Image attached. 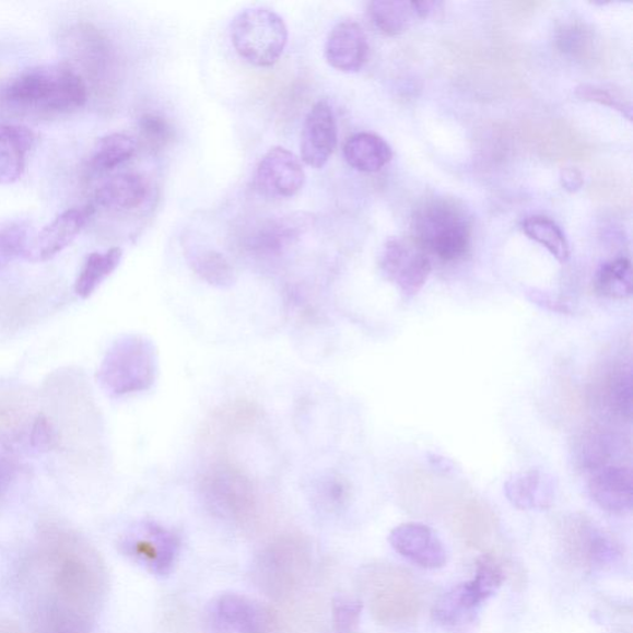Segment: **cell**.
<instances>
[{
  "label": "cell",
  "instance_id": "obj_11",
  "mask_svg": "<svg viewBox=\"0 0 633 633\" xmlns=\"http://www.w3.org/2000/svg\"><path fill=\"white\" fill-rule=\"evenodd\" d=\"M564 541L574 560L591 568H603L620 555L612 538L585 518H573L565 525Z\"/></svg>",
  "mask_w": 633,
  "mask_h": 633
},
{
  "label": "cell",
  "instance_id": "obj_24",
  "mask_svg": "<svg viewBox=\"0 0 633 633\" xmlns=\"http://www.w3.org/2000/svg\"><path fill=\"white\" fill-rule=\"evenodd\" d=\"M595 291L602 297L625 300L633 294V276L631 261L618 258L602 263L595 273Z\"/></svg>",
  "mask_w": 633,
  "mask_h": 633
},
{
  "label": "cell",
  "instance_id": "obj_22",
  "mask_svg": "<svg viewBox=\"0 0 633 633\" xmlns=\"http://www.w3.org/2000/svg\"><path fill=\"white\" fill-rule=\"evenodd\" d=\"M367 14L376 30L387 36L402 34L420 19L414 2L403 0H375L368 4Z\"/></svg>",
  "mask_w": 633,
  "mask_h": 633
},
{
  "label": "cell",
  "instance_id": "obj_33",
  "mask_svg": "<svg viewBox=\"0 0 633 633\" xmlns=\"http://www.w3.org/2000/svg\"><path fill=\"white\" fill-rule=\"evenodd\" d=\"M527 297L530 298L534 304L540 306L543 309L555 312V314H571V308L564 304V302L556 300L544 291L531 290L527 292Z\"/></svg>",
  "mask_w": 633,
  "mask_h": 633
},
{
  "label": "cell",
  "instance_id": "obj_6",
  "mask_svg": "<svg viewBox=\"0 0 633 633\" xmlns=\"http://www.w3.org/2000/svg\"><path fill=\"white\" fill-rule=\"evenodd\" d=\"M380 270L406 298H412L426 285L432 260L412 239L387 241L380 255Z\"/></svg>",
  "mask_w": 633,
  "mask_h": 633
},
{
  "label": "cell",
  "instance_id": "obj_12",
  "mask_svg": "<svg viewBox=\"0 0 633 633\" xmlns=\"http://www.w3.org/2000/svg\"><path fill=\"white\" fill-rule=\"evenodd\" d=\"M215 619L235 633H270L276 616L266 603L241 594H224L214 605Z\"/></svg>",
  "mask_w": 633,
  "mask_h": 633
},
{
  "label": "cell",
  "instance_id": "obj_25",
  "mask_svg": "<svg viewBox=\"0 0 633 633\" xmlns=\"http://www.w3.org/2000/svg\"><path fill=\"white\" fill-rule=\"evenodd\" d=\"M137 151V141L126 133H113L101 138L94 145L91 155V166L96 172L110 169L125 164L133 157Z\"/></svg>",
  "mask_w": 633,
  "mask_h": 633
},
{
  "label": "cell",
  "instance_id": "obj_14",
  "mask_svg": "<svg viewBox=\"0 0 633 633\" xmlns=\"http://www.w3.org/2000/svg\"><path fill=\"white\" fill-rule=\"evenodd\" d=\"M589 494L595 504L613 515L631 513L633 476L625 466H603L591 472Z\"/></svg>",
  "mask_w": 633,
  "mask_h": 633
},
{
  "label": "cell",
  "instance_id": "obj_5",
  "mask_svg": "<svg viewBox=\"0 0 633 633\" xmlns=\"http://www.w3.org/2000/svg\"><path fill=\"white\" fill-rule=\"evenodd\" d=\"M231 39L242 59L257 68H271L286 49L289 31L271 9L249 8L233 19Z\"/></svg>",
  "mask_w": 633,
  "mask_h": 633
},
{
  "label": "cell",
  "instance_id": "obj_34",
  "mask_svg": "<svg viewBox=\"0 0 633 633\" xmlns=\"http://www.w3.org/2000/svg\"><path fill=\"white\" fill-rule=\"evenodd\" d=\"M561 184L565 191L578 192L584 186V176L576 167H564L561 172Z\"/></svg>",
  "mask_w": 633,
  "mask_h": 633
},
{
  "label": "cell",
  "instance_id": "obj_35",
  "mask_svg": "<svg viewBox=\"0 0 633 633\" xmlns=\"http://www.w3.org/2000/svg\"><path fill=\"white\" fill-rule=\"evenodd\" d=\"M15 471L13 460L5 456H0V497L11 488L15 478Z\"/></svg>",
  "mask_w": 633,
  "mask_h": 633
},
{
  "label": "cell",
  "instance_id": "obj_29",
  "mask_svg": "<svg viewBox=\"0 0 633 633\" xmlns=\"http://www.w3.org/2000/svg\"><path fill=\"white\" fill-rule=\"evenodd\" d=\"M363 603L339 597L333 601V620L339 633H355L361 623Z\"/></svg>",
  "mask_w": 633,
  "mask_h": 633
},
{
  "label": "cell",
  "instance_id": "obj_3",
  "mask_svg": "<svg viewBox=\"0 0 633 633\" xmlns=\"http://www.w3.org/2000/svg\"><path fill=\"white\" fill-rule=\"evenodd\" d=\"M159 355L153 340L128 335L116 340L104 355L98 383L112 396L144 392L156 383Z\"/></svg>",
  "mask_w": 633,
  "mask_h": 633
},
{
  "label": "cell",
  "instance_id": "obj_15",
  "mask_svg": "<svg viewBox=\"0 0 633 633\" xmlns=\"http://www.w3.org/2000/svg\"><path fill=\"white\" fill-rule=\"evenodd\" d=\"M367 55V37L361 24L353 21L340 22L329 33L325 56L330 68L345 73L361 71Z\"/></svg>",
  "mask_w": 633,
  "mask_h": 633
},
{
  "label": "cell",
  "instance_id": "obj_17",
  "mask_svg": "<svg viewBox=\"0 0 633 633\" xmlns=\"http://www.w3.org/2000/svg\"><path fill=\"white\" fill-rule=\"evenodd\" d=\"M149 184L143 175L125 173L113 176L94 194V208L115 212L137 210L146 201Z\"/></svg>",
  "mask_w": 633,
  "mask_h": 633
},
{
  "label": "cell",
  "instance_id": "obj_20",
  "mask_svg": "<svg viewBox=\"0 0 633 633\" xmlns=\"http://www.w3.org/2000/svg\"><path fill=\"white\" fill-rule=\"evenodd\" d=\"M309 226L310 216L305 213L280 216L268 222L254 236L253 248L266 254L280 253L296 243Z\"/></svg>",
  "mask_w": 633,
  "mask_h": 633
},
{
  "label": "cell",
  "instance_id": "obj_16",
  "mask_svg": "<svg viewBox=\"0 0 633 633\" xmlns=\"http://www.w3.org/2000/svg\"><path fill=\"white\" fill-rule=\"evenodd\" d=\"M509 503L519 509H544L551 507L555 497L554 480L542 470L516 472L504 487Z\"/></svg>",
  "mask_w": 633,
  "mask_h": 633
},
{
  "label": "cell",
  "instance_id": "obj_1",
  "mask_svg": "<svg viewBox=\"0 0 633 633\" xmlns=\"http://www.w3.org/2000/svg\"><path fill=\"white\" fill-rule=\"evenodd\" d=\"M5 98L17 108L62 115L86 104L87 86L71 65L46 63L17 74Z\"/></svg>",
  "mask_w": 633,
  "mask_h": 633
},
{
  "label": "cell",
  "instance_id": "obj_19",
  "mask_svg": "<svg viewBox=\"0 0 633 633\" xmlns=\"http://www.w3.org/2000/svg\"><path fill=\"white\" fill-rule=\"evenodd\" d=\"M343 155L349 166L361 173L380 172L392 160V149L385 139L373 133H357L347 140Z\"/></svg>",
  "mask_w": 633,
  "mask_h": 633
},
{
  "label": "cell",
  "instance_id": "obj_31",
  "mask_svg": "<svg viewBox=\"0 0 633 633\" xmlns=\"http://www.w3.org/2000/svg\"><path fill=\"white\" fill-rule=\"evenodd\" d=\"M140 133L153 148L165 146L173 137L168 122L155 115H146L140 119Z\"/></svg>",
  "mask_w": 633,
  "mask_h": 633
},
{
  "label": "cell",
  "instance_id": "obj_27",
  "mask_svg": "<svg viewBox=\"0 0 633 633\" xmlns=\"http://www.w3.org/2000/svg\"><path fill=\"white\" fill-rule=\"evenodd\" d=\"M33 234L25 222H9L0 226V263L15 259H30Z\"/></svg>",
  "mask_w": 633,
  "mask_h": 633
},
{
  "label": "cell",
  "instance_id": "obj_18",
  "mask_svg": "<svg viewBox=\"0 0 633 633\" xmlns=\"http://www.w3.org/2000/svg\"><path fill=\"white\" fill-rule=\"evenodd\" d=\"M34 143L30 128L0 125V185H13L23 177Z\"/></svg>",
  "mask_w": 633,
  "mask_h": 633
},
{
  "label": "cell",
  "instance_id": "obj_4",
  "mask_svg": "<svg viewBox=\"0 0 633 633\" xmlns=\"http://www.w3.org/2000/svg\"><path fill=\"white\" fill-rule=\"evenodd\" d=\"M504 579L503 566L493 556H480L474 578L453 587L434 603L433 620L448 632H468L474 628L484 603L494 597Z\"/></svg>",
  "mask_w": 633,
  "mask_h": 633
},
{
  "label": "cell",
  "instance_id": "obj_8",
  "mask_svg": "<svg viewBox=\"0 0 633 633\" xmlns=\"http://www.w3.org/2000/svg\"><path fill=\"white\" fill-rule=\"evenodd\" d=\"M305 179L300 159L288 149L277 146L261 157L255 173V187L272 200H288L302 190Z\"/></svg>",
  "mask_w": 633,
  "mask_h": 633
},
{
  "label": "cell",
  "instance_id": "obj_7",
  "mask_svg": "<svg viewBox=\"0 0 633 633\" xmlns=\"http://www.w3.org/2000/svg\"><path fill=\"white\" fill-rule=\"evenodd\" d=\"M122 551L140 565L159 576L172 573L181 541L168 528L153 521L138 525L126 540Z\"/></svg>",
  "mask_w": 633,
  "mask_h": 633
},
{
  "label": "cell",
  "instance_id": "obj_36",
  "mask_svg": "<svg viewBox=\"0 0 633 633\" xmlns=\"http://www.w3.org/2000/svg\"><path fill=\"white\" fill-rule=\"evenodd\" d=\"M430 461L432 462L434 468H437L443 471H450L453 467H455L453 466V462L450 460L436 455L431 456Z\"/></svg>",
  "mask_w": 633,
  "mask_h": 633
},
{
  "label": "cell",
  "instance_id": "obj_32",
  "mask_svg": "<svg viewBox=\"0 0 633 633\" xmlns=\"http://www.w3.org/2000/svg\"><path fill=\"white\" fill-rule=\"evenodd\" d=\"M32 446L39 452H49L55 448L58 436L52 424L45 415H39L33 424L31 433Z\"/></svg>",
  "mask_w": 633,
  "mask_h": 633
},
{
  "label": "cell",
  "instance_id": "obj_21",
  "mask_svg": "<svg viewBox=\"0 0 633 633\" xmlns=\"http://www.w3.org/2000/svg\"><path fill=\"white\" fill-rule=\"evenodd\" d=\"M122 250L110 248L106 251H96L89 255L84 261L78 279L74 282V292L81 298H89L120 266Z\"/></svg>",
  "mask_w": 633,
  "mask_h": 633
},
{
  "label": "cell",
  "instance_id": "obj_10",
  "mask_svg": "<svg viewBox=\"0 0 633 633\" xmlns=\"http://www.w3.org/2000/svg\"><path fill=\"white\" fill-rule=\"evenodd\" d=\"M338 144V126L335 112L327 101L310 108L302 128L301 159L309 167L323 168Z\"/></svg>",
  "mask_w": 633,
  "mask_h": 633
},
{
  "label": "cell",
  "instance_id": "obj_9",
  "mask_svg": "<svg viewBox=\"0 0 633 633\" xmlns=\"http://www.w3.org/2000/svg\"><path fill=\"white\" fill-rule=\"evenodd\" d=\"M389 542L403 559L423 570L436 571L447 564L446 547L427 525L408 523L395 527Z\"/></svg>",
  "mask_w": 633,
  "mask_h": 633
},
{
  "label": "cell",
  "instance_id": "obj_30",
  "mask_svg": "<svg viewBox=\"0 0 633 633\" xmlns=\"http://www.w3.org/2000/svg\"><path fill=\"white\" fill-rule=\"evenodd\" d=\"M575 93L576 96L583 101L602 104V106L619 110L621 115L625 116L629 120L632 118L631 103L618 96L617 93L598 86H591V84H582V86L576 89Z\"/></svg>",
  "mask_w": 633,
  "mask_h": 633
},
{
  "label": "cell",
  "instance_id": "obj_23",
  "mask_svg": "<svg viewBox=\"0 0 633 633\" xmlns=\"http://www.w3.org/2000/svg\"><path fill=\"white\" fill-rule=\"evenodd\" d=\"M186 258L192 270L214 288L228 289L236 280L235 270L228 259L216 250L192 247Z\"/></svg>",
  "mask_w": 633,
  "mask_h": 633
},
{
  "label": "cell",
  "instance_id": "obj_28",
  "mask_svg": "<svg viewBox=\"0 0 633 633\" xmlns=\"http://www.w3.org/2000/svg\"><path fill=\"white\" fill-rule=\"evenodd\" d=\"M609 398L612 408L623 418L632 414V373L631 367H622L613 375L609 386Z\"/></svg>",
  "mask_w": 633,
  "mask_h": 633
},
{
  "label": "cell",
  "instance_id": "obj_2",
  "mask_svg": "<svg viewBox=\"0 0 633 633\" xmlns=\"http://www.w3.org/2000/svg\"><path fill=\"white\" fill-rule=\"evenodd\" d=\"M412 241L429 255L444 262L461 259L471 243L468 212L448 198H433L421 204L412 216Z\"/></svg>",
  "mask_w": 633,
  "mask_h": 633
},
{
  "label": "cell",
  "instance_id": "obj_26",
  "mask_svg": "<svg viewBox=\"0 0 633 633\" xmlns=\"http://www.w3.org/2000/svg\"><path fill=\"white\" fill-rule=\"evenodd\" d=\"M523 231L531 241L541 244L553 257L564 263L571 258L568 239L561 226L543 215H534L523 223Z\"/></svg>",
  "mask_w": 633,
  "mask_h": 633
},
{
  "label": "cell",
  "instance_id": "obj_13",
  "mask_svg": "<svg viewBox=\"0 0 633 633\" xmlns=\"http://www.w3.org/2000/svg\"><path fill=\"white\" fill-rule=\"evenodd\" d=\"M94 212L96 208L90 204L83 208H71L56 216L35 236L30 260H50L68 248L86 226Z\"/></svg>",
  "mask_w": 633,
  "mask_h": 633
}]
</instances>
